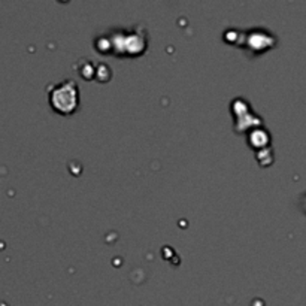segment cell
I'll return each instance as SVG.
<instances>
[{
  "label": "cell",
  "instance_id": "1",
  "mask_svg": "<svg viewBox=\"0 0 306 306\" xmlns=\"http://www.w3.org/2000/svg\"><path fill=\"white\" fill-rule=\"evenodd\" d=\"M302 205H303V209H305L306 212V194L305 196H302Z\"/></svg>",
  "mask_w": 306,
  "mask_h": 306
}]
</instances>
